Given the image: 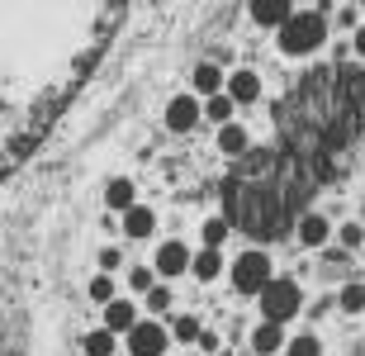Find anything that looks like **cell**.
<instances>
[{
  "instance_id": "obj_1",
  "label": "cell",
  "mask_w": 365,
  "mask_h": 356,
  "mask_svg": "<svg viewBox=\"0 0 365 356\" xmlns=\"http://www.w3.org/2000/svg\"><path fill=\"white\" fill-rule=\"evenodd\" d=\"M48 0H0V166L29 133L34 105L43 100L24 53V19L38 14ZM95 10V0H86Z\"/></svg>"
},
{
  "instance_id": "obj_2",
  "label": "cell",
  "mask_w": 365,
  "mask_h": 356,
  "mask_svg": "<svg viewBox=\"0 0 365 356\" xmlns=\"http://www.w3.org/2000/svg\"><path fill=\"white\" fill-rule=\"evenodd\" d=\"M327 39V19L318 10H304V14H289L280 24V48L289 57H304V53H318Z\"/></svg>"
},
{
  "instance_id": "obj_3",
  "label": "cell",
  "mask_w": 365,
  "mask_h": 356,
  "mask_svg": "<svg viewBox=\"0 0 365 356\" xmlns=\"http://www.w3.org/2000/svg\"><path fill=\"white\" fill-rule=\"evenodd\" d=\"M261 314L275 318V323H284V318L299 314V285L294 280H266V290H261Z\"/></svg>"
},
{
  "instance_id": "obj_4",
  "label": "cell",
  "mask_w": 365,
  "mask_h": 356,
  "mask_svg": "<svg viewBox=\"0 0 365 356\" xmlns=\"http://www.w3.org/2000/svg\"><path fill=\"white\" fill-rule=\"evenodd\" d=\"M271 280V257L266 252H242V257L232 261V285L242 290V295H261Z\"/></svg>"
},
{
  "instance_id": "obj_5",
  "label": "cell",
  "mask_w": 365,
  "mask_h": 356,
  "mask_svg": "<svg viewBox=\"0 0 365 356\" xmlns=\"http://www.w3.org/2000/svg\"><path fill=\"white\" fill-rule=\"evenodd\" d=\"M128 352L133 356H166V328L162 323H133V332H128Z\"/></svg>"
},
{
  "instance_id": "obj_6",
  "label": "cell",
  "mask_w": 365,
  "mask_h": 356,
  "mask_svg": "<svg viewBox=\"0 0 365 356\" xmlns=\"http://www.w3.org/2000/svg\"><path fill=\"white\" fill-rule=\"evenodd\" d=\"M200 114H204V105L195 96H176L166 105V128H171V133H190V128L200 123Z\"/></svg>"
},
{
  "instance_id": "obj_7",
  "label": "cell",
  "mask_w": 365,
  "mask_h": 356,
  "mask_svg": "<svg viewBox=\"0 0 365 356\" xmlns=\"http://www.w3.org/2000/svg\"><path fill=\"white\" fill-rule=\"evenodd\" d=\"M157 271L171 280V275H180V271H190V252H185V243H162L157 247Z\"/></svg>"
},
{
  "instance_id": "obj_8",
  "label": "cell",
  "mask_w": 365,
  "mask_h": 356,
  "mask_svg": "<svg viewBox=\"0 0 365 356\" xmlns=\"http://www.w3.org/2000/svg\"><path fill=\"white\" fill-rule=\"evenodd\" d=\"M228 96L237 100V105H252V100L261 96V76L252 67H242V71H232L228 76Z\"/></svg>"
},
{
  "instance_id": "obj_9",
  "label": "cell",
  "mask_w": 365,
  "mask_h": 356,
  "mask_svg": "<svg viewBox=\"0 0 365 356\" xmlns=\"http://www.w3.org/2000/svg\"><path fill=\"white\" fill-rule=\"evenodd\" d=\"M289 14H294V10H289V0H252V19L266 24V29H280Z\"/></svg>"
},
{
  "instance_id": "obj_10",
  "label": "cell",
  "mask_w": 365,
  "mask_h": 356,
  "mask_svg": "<svg viewBox=\"0 0 365 356\" xmlns=\"http://www.w3.org/2000/svg\"><path fill=\"white\" fill-rule=\"evenodd\" d=\"M152 228H157V219H152V209H143V205H128L123 209V238H152Z\"/></svg>"
},
{
  "instance_id": "obj_11",
  "label": "cell",
  "mask_w": 365,
  "mask_h": 356,
  "mask_svg": "<svg viewBox=\"0 0 365 356\" xmlns=\"http://www.w3.org/2000/svg\"><path fill=\"white\" fill-rule=\"evenodd\" d=\"M133 323H138V314H133L128 300H109L105 304V328L109 332H133Z\"/></svg>"
},
{
  "instance_id": "obj_12",
  "label": "cell",
  "mask_w": 365,
  "mask_h": 356,
  "mask_svg": "<svg viewBox=\"0 0 365 356\" xmlns=\"http://www.w3.org/2000/svg\"><path fill=\"white\" fill-rule=\"evenodd\" d=\"M327 238H332V228H327L323 214H304V219H299V243L304 247H323Z\"/></svg>"
},
{
  "instance_id": "obj_13",
  "label": "cell",
  "mask_w": 365,
  "mask_h": 356,
  "mask_svg": "<svg viewBox=\"0 0 365 356\" xmlns=\"http://www.w3.org/2000/svg\"><path fill=\"white\" fill-rule=\"evenodd\" d=\"M280 342H284V332H280V323H275V318H266V323L252 332V347H257V356H275V352H280Z\"/></svg>"
},
{
  "instance_id": "obj_14",
  "label": "cell",
  "mask_w": 365,
  "mask_h": 356,
  "mask_svg": "<svg viewBox=\"0 0 365 356\" xmlns=\"http://www.w3.org/2000/svg\"><path fill=\"white\" fill-rule=\"evenodd\" d=\"M218 148H223V152H228V157H242V152H247V128H242V123H223V128H218Z\"/></svg>"
},
{
  "instance_id": "obj_15",
  "label": "cell",
  "mask_w": 365,
  "mask_h": 356,
  "mask_svg": "<svg viewBox=\"0 0 365 356\" xmlns=\"http://www.w3.org/2000/svg\"><path fill=\"white\" fill-rule=\"evenodd\" d=\"M190 271L200 275V280H214V275L223 271V257H218V247H204L200 257H190Z\"/></svg>"
},
{
  "instance_id": "obj_16",
  "label": "cell",
  "mask_w": 365,
  "mask_h": 356,
  "mask_svg": "<svg viewBox=\"0 0 365 356\" xmlns=\"http://www.w3.org/2000/svg\"><path fill=\"white\" fill-rule=\"evenodd\" d=\"M105 205L123 214V209L133 205V180H123V176H119V180H109V185H105Z\"/></svg>"
},
{
  "instance_id": "obj_17",
  "label": "cell",
  "mask_w": 365,
  "mask_h": 356,
  "mask_svg": "<svg viewBox=\"0 0 365 356\" xmlns=\"http://www.w3.org/2000/svg\"><path fill=\"white\" fill-rule=\"evenodd\" d=\"M232 105H237V100H232L228 91H223V96H218V91H214V96L204 100V114H209V119H214V123H228V119H232Z\"/></svg>"
},
{
  "instance_id": "obj_18",
  "label": "cell",
  "mask_w": 365,
  "mask_h": 356,
  "mask_svg": "<svg viewBox=\"0 0 365 356\" xmlns=\"http://www.w3.org/2000/svg\"><path fill=\"white\" fill-rule=\"evenodd\" d=\"M218 86H223V71H218L214 62H200V67H195V91H204V96H214Z\"/></svg>"
},
{
  "instance_id": "obj_19",
  "label": "cell",
  "mask_w": 365,
  "mask_h": 356,
  "mask_svg": "<svg viewBox=\"0 0 365 356\" xmlns=\"http://www.w3.org/2000/svg\"><path fill=\"white\" fill-rule=\"evenodd\" d=\"M114 337H119V332H109V328L91 332V337H86V356H114Z\"/></svg>"
},
{
  "instance_id": "obj_20",
  "label": "cell",
  "mask_w": 365,
  "mask_h": 356,
  "mask_svg": "<svg viewBox=\"0 0 365 356\" xmlns=\"http://www.w3.org/2000/svg\"><path fill=\"white\" fill-rule=\"evenodd\" d=\"M341 309H346V314H361V309H365V285H361V280H351V285H346V290H341Z\"/></svg>"
},
{
  "instance_id": "obj_21",
  "label": "cell",
  "mask_w": 365,
  "mask_h": 356,
  "mask_svg": "<svg viewBox=\"0 0 365 356\" xmlns=\"http://www.w3.org/2000/svg\"><path fill=\"white\" fill-rule=\"evenodd\" d=\"M223 238H228V219H209L204 223V247H223Z\"/></svg>"
},
{
  "instance_id": "obj_22",
  "label": "cell",
  "mask_w": 365,
  "mask_h": 356,
  "mask_svg": "<svg viewBox=\"0 0 365 356\" xmlns=\"http://www.w3.org/2000/svg\"><path fill=\"white\" fill-rule=\"evenodd\" d=\"M148 309H152V314H166V309H171V290H166V285H152L148 290Z\"/></svg>"
},
{
  "instance_id": "obj_23",
  "label": "cell",
  "mask_w": 365,
  "mask_h": 356,
  "mask_svg": "<svg viewBox=\"0 0 365 356\" xmlns=\"http://www.w3.org/2000/svg\"><path fill=\"white\" fill-rule=\"evenodd\" d=\"M289 356H323V342H318V337H294V342H289Z\"/></svg>"
},
{
  "instance_id": "obj_24",
  "label": "cell",
  "mask_w": 365,
  "mask_h": 356,
  "mask_svg": "<svg viewBox=\"0 0 365 356\" xmlns=\"http://www.w3.org/2000/svg\"><path fill=\"white\" fill-rule=\"evenodd\" d=\"M91 300H100V304L114 300V280H109V275H95L91 280Z\"/></svg>"
},
{
  "instance_id": "obj_25",
  "label": "cell",
  "mask_w": 365,
  "mask_h": 356,
  "mask_svg": "<svg viewBox=\"0 0 365 356\" xmlns=\"http://www.w3.org/2000/svg\"><path fill=\"white\" fill-rule=\"evenodd\" d=\"M128 285H133V290H152L157 280H152V271H148V266H138V271H128Z\"/></svg>"
},
{
  "instance_id": "obj_26",
  "label": "cell",
  "mask_w": 365,
  "mask_h": 356,
  "mask_svg": "<svg viewBox=\"0 0 365 356\" xmlns=\"http://www.w3.org/2000/svg\"><path fill=\"white\" fill-rule=\"evenodd\" d=\"M176 337H180V342H195V337H200V323H195V318H180V323H176Z\"/></svg>"
},
{
  "instance_id": "obj_27",
  "label": "cell",
  "mask_w": 365,
  "mask_h": 356,
  "mask_svg": "<svg viewBox=\"0 0 365 356\" xmlns=\"http://www.w3.org/2000/svg\"><path fill=\"white\" fill-rule=\"evenodd\" d=\"M341 243H346V247H361V243H365V233L356 228V223H346V228H341Z\"/></svg>"
},
{
  "instance_id": "obj_28",
  "label": "cell",
  "mask_w": 365,
  "mask_h": 356,
  "mask_svg": "<svg viewBox=\"0 0 365 356\" xmlns=\"http://www.w3.org/2000/svg\"><path fill=\"white\" fill-rule=\"evenodd\" d=\"M100 266L114 271V266H119V247H105V252H100Z\"/></svg>"
},
{
  "instance_id": "obj_29",
  "label": "cell",
  "mask_w": 365,
  "mask_h": 356,
  "mask_svg": "<svg viewBox=\"0 0 365 356\" xmlns=\"http://www.w3.org/2000/svg\"><path fill=\"white\" fill-rule=\"evenodd\" d=\"M356 53H365V24L356 29Z\"/></svg>"
}]
</instances>
